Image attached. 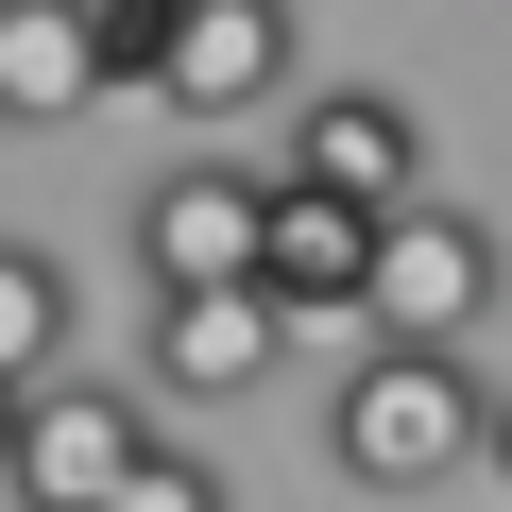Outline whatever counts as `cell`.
<instances>
[{
  "instance_id": "cell-1",
  "label": "cell",
  "mask_w": 512,
  "mask_h": 512,
  "mask_svg": "<svg viewBox=\"0 0 512 512\" xmlns=\"http://www.w3.org/2000/svg\"><path fill=\"white\" fill-rule=\"evenodd\" d=\"M478 393H495V376H461V342H376V359L325 393V461H342L359 495H444V478L478 461Z\"/></svg>"
},
{
  "instance_id": "cell-2",
  "label": "cell",
  "mask_w": 512,
  "mask_h": 512,
  "mask_svg": "<svg viewBox=\"0 0 512 512\" xmlns=\"http://www.w3.org/2000/svg\"><path fill=\"white\" fill-rule=\"evenodd\" d=\"M495 291H512V256H495V222H478V205H444V188L376 205V291H359V325H376V342H478V325H495Z\"/></svg>"
},
{
  "instance_id": "cell-3",
  "label": "cell",
  "mask_w": 512,
  "mask_h": 512,
  "mask_svg": "<svg viewBox=\"0 0 512 512\" xmlns=\"http://www.w3.org/2000/svg\"><path fill=\"white\" fill-rule=\"evenodd\" d=\"M137 444H154V410L120 393V376H35L18 393V444H0V495H18V512H103L120 478H137Z\"/></svg>"
},
{
  "instance_id": "cell-4",
  "label": "cell",
  "mask_w": 512,
  "mask_h": 512,
  "mask_svg": "<svg viewBox=\"0 0 512 512\" xmlns=\"http://www.w3.org/2000/svg\"><path fill=\"white\" fill-rule=\"evenodd\" d=\"M291 52H308V0H171L137 103H171V120H256V103H291Z\"/></svg>"
},
{
  "instance_id": "cell-5",
  "label": "cell",
  "mask_w": 512,
  "mask_h": 512,
  "mask_svg": "<svg viewBox=\"0 0 512 512\" xmlns=\"http://www.w3.org/2000/svg\"><path fill=\"white\" fill-rule=\"evenodd\" d=\"M256 376H291V308H274V274H205V291H154V393L222 410V393H256Z\"/></svg>"
},
{
  "instance_id": "cell-6",
  "label": "cell",
  "mask_w": 512,
  "mask_h": 512,
  "mask_svg": "<svg viewBox=\"0 0 512 512\" xmlns=\"http://www.w3.org/2000/svg\"><path fill=\"white\" fill-rule=\"evenodd\" d=\"M256 239H274V188L222 171V154H188V171H154V188H137V274H154V291L256 274Z\"/></svg>"
},
{
  "instance_id": "cell-7",
  "label": "cell",
  "mask_w": 512,
  "mask_h": 512,
  "mask_svg": "<svg viewBox=\"0 0 512 512\" xmlns=\"http://www.w3.org/2000/svg\"><path fill=\"white\" fill-rule=\"evenodd\" d=\"M256 274H274V308H291V325H359V291H376V205H342V188L274 171V239H256Z\"/></svg>"
},
{
  "instance_id": "cell-8",
  "label": "cell",
  "mask_w": 512,
  "mask_h": 512,
  "mask_svg": "<svg viewBox=\"0 0 512 512\" xmlns=\"http://www.w3.org/2000/svg\"><path fill=\"white\" fill-rule=\"evenodd\" d=\"M274 171H308V188H342V205H410L427 188V120L393 103V86H325V103H291V154Z\"/></svg>"
},
{
  "instance_id": "cell-9",
  "label": "cell",
  "mask_w": 512,
  "mask_h": 512,
  "mask_svg": "<svg viewBox=\"0 0 512 512\" xmlns=\"http://www.w3.org/2000/svg\"><path fill=\"white\" fill-rule=\"evenodd\" d=\"M86 103H120L103 86V18L86 0H0V120H86Z\"/></svg>"
},
{
  "instance_id": "cell-10",
  "label": "cell",
  "mask_w": 512,
  "mask_h": 512,
  "mask_svg": "<svg viewBox=\"0 0 512 512\" xmlns=\"http://www.w3.org/2000/svg\"><path fill=\"white\" fill-rule=\"evenodd\" d=\"M69 359V256H35V239H0V376H52Z\"/></svg>"
},
{
  "instance_id": "cell-11",
  "label": "cell",
  "mask_w": 512,
  "mask_h": 512,
  "mask_svg": "<svg viewBox=\"0 0 512 512\" xmlns=\"http://www.w3.org/2000/svg\"><path fill=\"white\" fill-rule=\"evenodd\" d=\"M103 512H222V478H205L188 444H137V478H120Z\"/></svg>"
},
{
  "instance_id": "cell-12",
  "label": "cell",
  "mask_w": 512,
  "mask_h": 512,
  "mask_svg": "<svg viewBox=\"0 0 512 512\" xmlns=\"http://www.w3.org/2000/svg\"><path fill=\"white\" fill-rule=\"evenodd\" d=\"M103 18V86H154V35H171V0H86Z\"/></svg>"
},
{
  "instance_id": "cell-13",
  "label": "cell",
  "mask_w": 512,
  "mask_h": 512,
  "mask_svg": "<svg viewBox=\"0 0 512 512\" xmlns=\"http://www.w3.org/2000/svg\"><path fill=\"white\" fill-rule=\"evenodd\" d=\"M478 478H495V495H512V376H495V393H478Z\"/></svg>"
},
{
  "instance_id": "cell-14",
  "label": "cell",
  "mask_w": 512,
  "mask_h": 512,
  "mask_svg": "<svg viewBox=\"0 0 512 512\" xmlns=\"http://www.w3.org/2000/svg\"><path fill=\"white\" fill-rule=\"evenodd\" d=\"M0 444H18V376H0Z\"/></svg>"
}]
</instances>
